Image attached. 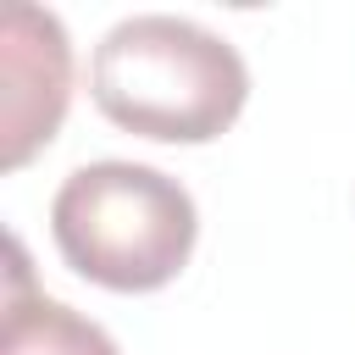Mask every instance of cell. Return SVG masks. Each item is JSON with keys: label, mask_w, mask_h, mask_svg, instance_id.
Here are the masks:
<instances>
[{"label": "cell", "mask_w": 355, "mask_h": 355, "mask_svg": "<svg viewBox=\"0 0 355 355\" xmlns=\"http://www.w3.org/2000/svg\"><path fill=\"white\" fill-rule=\"evenodd\" d=\"M0 355H122L116 338L83 311L28 288V255L11 239V288L0 316Z\"/></svg>", "instance_id": "obj_4"}, {"label": "cell", "mask_w": 355, "mask_h": 355, "mask_svg": "<svg viewBox=\"0 0 355 355\" xmlns=\"http://www.w3.org/2000/svg\"><path fill=\"white\" fill-rule=\"evenodd\" d=\"M50 233L78 277L111 294H150L189 266L200 211L194 194L161 166L89 161L61 178L50 200Z\"/></svg>", "instance_id": "obj_2"}, {"label": "cell", "mask_w": 355, "mask_h": 355, "mask_svg": "<svg viewBox=\"0 0 355 355\" xmlns=\"http://www.w3.org/2000/svg\"><path fill=\"white\" fill-rule=\"evenodd\" d=\"M89 94L116 128L139 139L205 144L239 122L250 100V67L239 44L194 17L133 11L94 44Z\"/></svg>", "instance_id": "obj_1"}, {"label": "cell", "mask_w": 355, "mask_h": 355, "mask_svg": "<svg viewBox=\"0 0 355 355\" xmlns=\"http://www.w3.org/2000/svg\"><path fill=\"white\" fill-rule=\"evenodd\" d=\"M72 105V39L44 6H6L0 17V166H28Z\"/></svg>", "instance_id": "obj_3"}]
</instances>
